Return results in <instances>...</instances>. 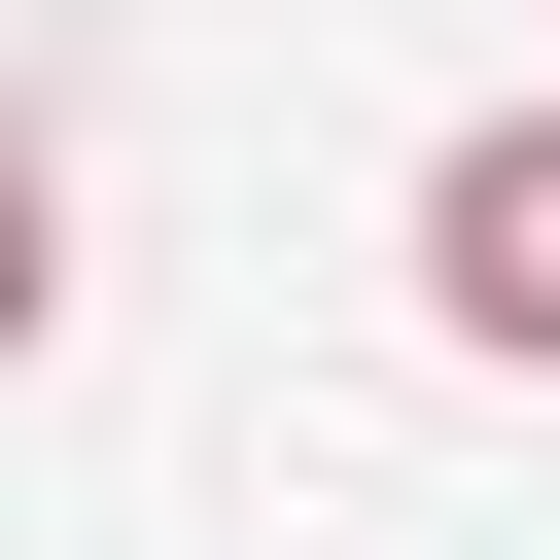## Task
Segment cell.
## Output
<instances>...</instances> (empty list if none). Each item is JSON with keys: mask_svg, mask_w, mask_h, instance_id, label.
Returning <instances> with one entry per match:
<instances>
[{"mask_svg": "<svg viewBox=\"0 0 560 560\" xmlns=\"http://www.w3.org/2000/svg\"><path fill=\"white\" fill-rule=\"evenodd\" d=\"M35 315H70V175L0 140V350H35Z\"/></svg>", "mask_w": 560, "mask_h": 560, "instance_id": "2", "label": "cell"}, {"mask_svg": "<svg viewBox=\"0 0 560 560\" xmlns=\"http://www.w3.org/2000/svg\"><path fill=\"white\" fill-rule=\"evenodd\" d=\"M420 315L560 385V105H455V175H420Z\"/></svg>", "mask_w": 560, "mask_h": 560, "instance_id": "1", "label": "cell"}]
</instances>
